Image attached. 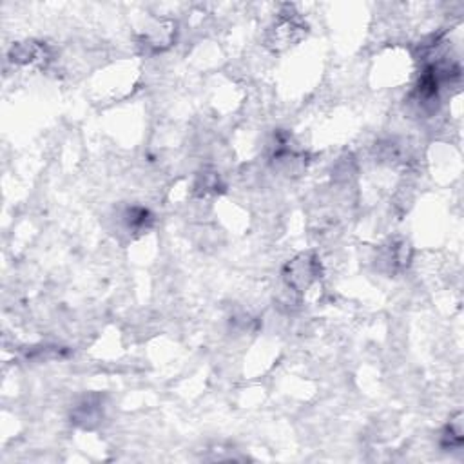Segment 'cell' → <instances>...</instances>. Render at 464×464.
Returning <instances> with one entry per match:
<instances>
[{"mask_svg": "<svg viewBox=\"0 0 464 464\" xmlns=\"http://www.w3.org/2000/svg\"><path fill=\"white\" fill-rule=\"evenodd\" d=\"M172 36H174V26L160 22L157 28H152L151 31L144 36V46L154 49V51H160V49H165L167 46H171Z\"/></svg>", "mask_w": 464, "mask_h": 464, "instance_id": "cell-5", "label": "cell"}, {"mask_svg": "<svg viewBox=\"0 0 464 464\" xmlns=\"http://www.w3.org/2000/svg\"><path fill=\"white\" fill-rule=\"evenodd\" d=\"M320 260L314 254H301L294 258L290 263H287L283 276L288 287H292L297 292H303L320 278Z\"/></svg>", "mask_w": 464, "mask_h": 464, "instance_id": "cell-1", "label": "cell"}, {"mask_svg": "<svg viewBox=\"0 0 464 464\" xmlns=\"http://www.w3.org/2000/svg\"><path fill=\"white\" fill-rule=\"evenodd\" d=\"M98 419H100V403H93V399H85L75 410V421L84 426H91Z\"/></svg>", "mask_w": 464, "mask_h": 464, "instance_id": "cell-7", "label": "cell"}, {"mask_svg": "<svg viewBox=\"0 0 464 464\" xmlns=\"http://www.w3.org/2000/svg\"><path fill=\"white\" fill-rule=\"evenodd\" d=\"M48 56L46 46L38 42H22L11 49V60L16 64H44Z\"/></svg>", "mask_w": 464, "mask_h": 464, "instance_id": "cell-3", "label": "cell"}, {"mask_svg": "<svg viewBox=\"0 0 464 464\" xmlns=\"http://www.w3.org/2000/svg\"><path fill=\"white\" fill-rule=\"evenodd\" d=\"M305 35V26L297 21L296 15L281 13V19L270 33H268V46L274 49H287L292 44L300 42Z\"/></svg>", "mask_w": 464, "mask_h": 464, "instance_id": "cell-2", "label": "cell"}, {"mask_svg": "<svg viewBox=\"0 0 464 464\" xmlns=\"http://www.w3.org/2000/svg\"><path fill=\"white\" fill-rule=\"evenodd\" d=\"M463 416H457L455 419L450 421V424L444 428L443 439H441V444H443L444 450H459L463 446Z\"/></svg>", "mask_w": 464, "mask_h": 464, "instance_id": "cell-6", "label": "cell"}, {"mask_svg": "<svg viewBox=\"0 0 464 464\" xmlns=\"http://www.w3.org/2000/svg\"><path fill=\"white\" fill-rule=\"evenodd\" d=\"M122 218L129 232H145L152 225V214L145 207H129Z\"/></svg>", "mask_w": 464, "mask_h": 464, "instance_id": "cell-4", "label": "cell"}]
</instances>
